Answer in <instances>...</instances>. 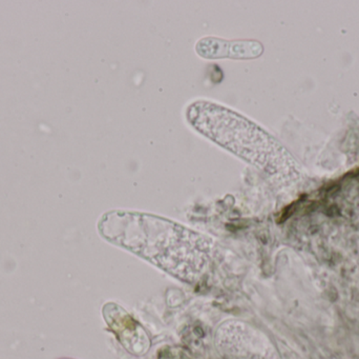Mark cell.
Returning a JSON list of instances; mask_svg holds the SVG:
<instances>
[{"label": "cell", "mask_w": 359, "mask_h": 359, "mask_svg": "<svg viewBox=\"0 0 359 359\" xmlns=\"http://www.w3.org/2000/svg\"><path fill=\"white\" fill-rule=\"evenodd\" d=\"M196 52L204 58L252 59L263 53V46L255 40H230L203 38L196 44Z\"/></svg>", "instance_id": "7a4b0ae2"}, {"label": "cell", "mask_w": 359, "mask_h": 359, "mask_svg": "<svg viewBox=\"0 0 359 359\" xmlns=\"http://www.w3.org/2000/svg\"><path fill=\"white\" fill-rule=\"evenodd\" d=\"M187 119L201 134L255 164H264L278 143L261 128L236 112L215 103L198 101L187 110Z\"/></svg>", "instance_id": "6da1fadb"}]
</instances>
